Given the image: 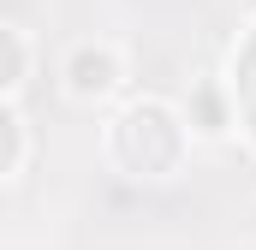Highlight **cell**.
I'll return each instance as SVG.
<instances>
[{"instance_id": "obj_4", "label": "cell", "mask_w": 256, "mask_h": 250, "mask_svg": "<svg viewBox=\"0 0 256 250\" xmlns=\"http://www.w3.org/2000/svg\"><path fill=\"white\" fill-rule=\"evenodd\" d=\"M6 167H18V149H24V137H18V120H12V114H6Z\"/></svg>"}, {"instance_id": "obj_2", "label": "cell", "mask_w": 256, "mask_h": 250, "mask_svg": "<svg viewBox=\"0 0 256 250\" xmlns=\"http://www.w3.org/2000/svg\"><path fill=\"white\" fill-rule=\"evenodd\" d=\"M108 84H114V60H108L102 48H78V54H72V90H78V96H102Z\"/></svg>"}, {"instance_id": "obj_1", "label": "cell", "mask_w": 256, "mask_h": 250, "mask_svg": "<svg viewBox=\"0 0 256 250\" xmlns=\"http://www.w3.org/2000/svg\"><path fill=\"white\" fill-rule=\"evenodd\" d=\"M120 161L137 173H167L179 161V125L161 108H131L120 120Z\"/></svg>"}, {"instance_id": "obj_3", "label": "cell", "mask_w": 256, "mask_h": 250, "mask_svg": "<svg viewBox=\"0 0 256 250\" xmlns=\"http://www.w3.org/2000/svg\"><path fill=\"white\" fill-rule=\"evenodd\" d=\"M18 66H24V48H18V36L6 30V84H18Z\"/></svg>"}]
</instances>
